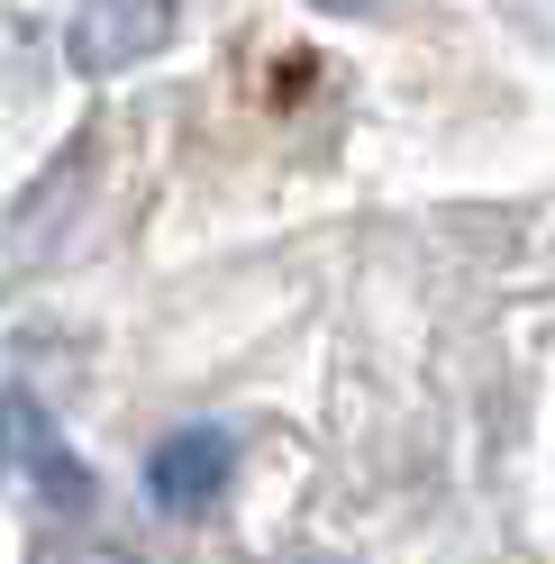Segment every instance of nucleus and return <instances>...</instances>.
<instances>
[{
	"instance_id": "f257e3e1",
	"label": "nucleus",
	"mask_w": 555,
	"mask_h": 564,
	"mask_svg": "<svg viewBox=\"0 0 555 564\" xmlns=\"http://www.w3.org/2000/svg\"><path fill=\"white\" fill-rule=\"evenodd\" d=\"M228 474H237V437L192 419V429H173V437L146 455V501L173 510V519H192V510H210L219 491H228Z\"/></svg>"
},
{
	"instance_id": "f03ea898",
	"label": "nucleus",
	"mask_w": 555,
	"mask_h": 564,
	"mask_svg": "<svg viewBox=\"0 0 555 564\" xmlns=\"http://www.w3.org/2000/svg\"><path fill=\"white\" fill-rule=\"evenodd\" d=\"M173 37V0H91L83 10V64H119V55H146Z\"/></svg>"
},
{
	"instance_id": "7ed1b4c3",
	"label": "nucleus",
	"mask_w": 555,
	"mask_h": 564,
	"mask_svg": "<svg viewBox=\"0 0 555 564\" xmlns=\"http://www.w3.org/2000/svg\"><path fill=\"white\" fill-rule=\"evenodd\" d=\"M0 446H10V455H28V465H37V482L55 491L64 510H83V501H91L83 465H74V455H64V446L37 429V410H28V401H0Z\"/></svg>"
},
{
	"instance_id": "20e7f679",
	"label": "nucleus",
	"mask_w": 555,
	"mask_h": 564,
	"mask_svg": "<svg viewBox=\"0 0 555 564\" xmlns=\"http://www.w3.org/2000/svg\"><path fill=\"white\" fill-rule=\"evenodd\" d=\"M319 10H373V0H319Z\"/></svg>"
},
{
	"instance_id": "39448f33",
	"label": "nucleus",
	"mask_w": 555,
	"mask_h": 564,
	"mask_svg": "<svg viewBox=\"0 0 555 564\" xmlns=\"http://www.w3.org/2000/svg\"><path fill=\"white\" fill-rule=\"evenodd\" d=\"M292 564H337V555H292Z\"/></svg>"
}]
</instances>
